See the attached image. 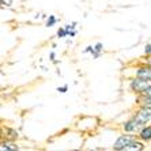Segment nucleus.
I'll list each match as a JSON object with an SVG mask.
<instances>
[{
  "instance_id": "obj_1",
  "label": "nucleus",
  "mask_w": 151,
  "mask_h": 151,
  "mask_svg": "<svg viewBox=\"0 0 151 151\" xmlns=\"http://www.w3.org/2000/svg\"><path fill=\"white\" fill-rule=\"evenodd\" d=\"M113 150L117 151H128V150H134V151H140L144 150V144L139 137H135L134 135H120L117 137V140L113 144Z\"/></svg>"
},
{
  "instance_id": "obj_2",
  "label": "nucleus",
  "mask_w": 151,
  "mask_h": 151,
  "mask_svg": "<svg viewBox=\"0 0 151 151\" xmlns=\"http://www.w3.org/2000/svg\"><path fill=\"white\" fill-rule=\"evenodd\" d=\"M151 87V82L142 79V78L135 76L134 79H131L129 82V88L131 91L136 93V94H148Z\"/></svg>"
},
{
  "instance_id": "obj_3",
  "label": "nucleus",
  "mask_w": 151,
  "mask_h": 151,
  "mask_svg": "<svg viewBox=\"0 0 151 151\" xmlns=\"http://www.w3.org/2000/svg\"><path fill=\"white\" fill-rule=\"evenodd\" d=\"M144 127V124L136 116H132L129 120H127L123 124V131L125 134H137Z\"/></svg>"
},
{
  "instance_id": "obj_4",
  "label": "nucleus",
  "mask_w": 151,
  "mask_h": 151,
  "mask_svg": "<svg viewBox=\"0 0 151 151\" xmlns=\"http://www.w3.org/2000/svg\"><path fill=\"white\" fill-rule=\"evenodd\" d=\"M135 76L151 82V64H143L135 70Z\"/></svg>"
},
{
  "instance_id": "obj_5",
  "label": "nucleus",
  "mask_w": 151,
  "mask_h": 151,
  "mask_svg": "<svg viewBox=\"0 0 151 151\" xmlns=\"http://www.w3.org/2000/svg\"><path fill=\"white\" fill-rule=\"evenodd\" d=\"M102 50H104V45H102L101 42H97L95 45H88L84 48L83 53H90L93 56V59H98L101 56Z\"/></svg>"
},
{
  "instance_id": "obj_6",
  "label": "nucleus",
  "mask_w": 151,
  "mask_h": 151,
  "mask_svg": "<svg viewBox=\"0 0 151 151\" xmlns=\"http://www.w3.org/2000/svg\"><path fill=\"white\" fill-rule=\"evenodd\" d=\"M137 137H139L142 142H144V143L151 142V124L150 125H144L143 128L137 132Z\"/></svg>"
},
{
  "instance_id": "obj_7",
  "label": "nucleus",
  "mask_w": 151,
  "mask_h": 151,
  "mask_svg": "<svg viewBox=\"0 0 151 151\" xmlns=\"http://www.w3.org/2000/svg\"><path fill=\"white\" fill-rule=\"evenodd\" d=\"M137 104L139 106L151 109V94H137Z\"/></svg>"
},
{
  "instance_id": "obj_8",
  "label": "nucleus",
  "mask_w": 151,
  "mask_h": 151,
  "mask_svg": "<svg viewBox=\"0 0 151 151\" xmlns=\"http://www.w3.org/2000/svg\"><path fill=\"white\" fill-rule=\"evenodd\" d=\"M0 148H1V151H15L18 150V146L14 144L12 142H3Z\"/></svg>"
},
{
  "instance_id": "obj_9",
  "label": "nucleus",
  "mask_w": 151,
  "mask_h": 151,
  "mask_svg": "<svg viewBox=\"0 0 151 151\" xmlns=\"http://www.w3.org/2000/svg\"><path fill=\"white\" fill-rule=\"evenodd\" d=\"M59 22V19H57L55 15H49V18L46 19V27H52V26H55Z\"/></svg>"
},
{
  "instance_id": "obj_10",
  "label": "nucleus",
  "mask_w": 151,
  "mask_h": 151,
  "mask_svg": "<svg viewBox=\"0 0 151 151\" xmlns=\"http://www.w3.org/2000/svg\"><path fill=\"white\" fill-rule=\"evenodd\" d=\"M56 37L57 38H64V37H68V33L65 30V27H59L57 29V33H56Z\"/></svg>"
},
{
  "instance_id": "obj_11",
  "label": "nucleus",
  "mask_w": 151,
  "mask_h": 151,
  "mask_svg": "<svg viewBox=\"0 0 151 151\" xmlns=\"http://www.w3.org/2000/svg\"><path fill=\"white\" fill-rule=\"evenodd\" d=\"M144 55L146 56H151V42L144 46Z\"/></svg>"
},
{
  "instance_id": "obj_12",
  "label": "nucleus",
  "mask_w": 151,
  "mask_h": 151,
  "mask_svg": "<svg viewBox=\"0 0 151 151\" xmlns=\"http://www.w3.org/2000/svg\"><path fill=\"white\" fill-rule=\"evenodd\" d=\"M56 90H57L59 93H61V94H64V93L68 91V86H67V84H64V86H60V87H57Z\"/></svg>"
},
{
  "instance_id": "obj_13",
  "label": "nucleus",
  "mask_w": 151,
  "mask_h": 151,
  "mask_svg": "<svg viewBox=\"0 0 151 151\" xmlns=\"http://www.w3.org/2000/svg\"><path fill=\"white\" fill-rule=\"evenodd\" d=\"M49 57H50V60H52L53 63H56V59H55V52H53V50H52V52H50Z\"/></svg>"
}]
</instances>
